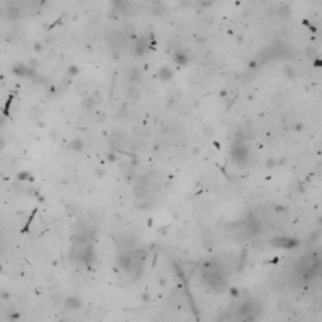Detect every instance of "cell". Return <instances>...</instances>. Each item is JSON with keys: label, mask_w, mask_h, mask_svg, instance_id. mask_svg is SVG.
<instances>
[{"label": "cell", "mask_w": 322, "mask_h": 322, "mask_svg": "<svg viewBox=\"0 0 322 322\" xmlns=\"http://www.w3.org/2000/svg\"><path fill=\"white\" fill-rule=\"evenodd\" d=\"M28 178H30L29 172H21V174H19V175H18V179H19L20 181H24V180H25V179H28Z\"/></svg>", "instance_id": "obj_5"}, {"label": "cell", "mask_w": 322, "mask_h": 322, "mask_svg": "<svg viewBox=\"0 0 322 322\" xmlns=\"http://www.w3.org/2000/svg\"><path fill=\"white\" fill-rule=\"evenodd\" d=\"M69 147H71V150L74 151V152H79V151L83 149V141H82L81 139H74V140L71 141Z\"/></svg>", "instance_id": "obj_2"}, {"label": "cell", "mask_w": 322, "mask_h": 322, "mask_svg": "<svg viewBox=\"0 0 322 322\" xmlns=\"http://www.w3.org/2000/svg\"><path fill=\"white\" fill-rule=\"evenodd\" d=\"M93 105H95V102L92 101L91 98H87V99H84V101L82 102V108L83 110H91L92 107H93Z\"/></svg>", "instance_id": "obj_3"}, {"label": "cell", "mask_w": 322, "mask_h": 322, "mask_svg": "<svg viewBox=\"0 0 322 322\" xmlns=\"http://www.w3.org/2000/svg\"><path fill=\"white\" fill-rule=\"evenodd\" d=\"M5 147V141L2 139V137H0V150H3Z\"/></svg>", "instance_id": "obj_6"}, {"label": "cell", "mask_w": 322, "mask_h": 322, "mask_svg": "<svg viewBox=\"0 0 322 322\" xmlns=\"http://www.w3.org/2000/svg\"><path fill=\"white\" fill-rule=\"evenodd\" d=\"M67 210H68V214H69V215H74V214L78 211L77 209H76V205H73V204L72 205H68L67 206Z\"/></svg>", "instance_id": "obj_4"}, {"label": "cell", "mask_w": 322, "mask_h": 322, "mask_svg": "<svg viewBox=\"0 0 322 322\" xmlns=\"http://www.w3.org/2000/svg\"><path fill=\"white\" fill-rule=\"evenodd\" d=\"M3 124H5V120L2 117V118H0V125H3Z\"/></svg>", "instance_id": "obj_7"}, {"label": "cell", "mask_w": 322, "mask_h": 322, "mask_svg": "<svg viewBox=\"0 0 322 322\" xmlns=\"http://www.w3.org/2000/svg\"><path fill=\"white\" fill-rule=\"evenodd\" d=\"M64 304L67 308H71V310H77L82 306V301L79 300L78 297L76 296H72V297H67L64 300Z\"/></svg>", "instance_id": "obj_1"}, {"label": "cell", "mask_w": 322, "mask_h": 322, "mask_svg": "<svg viewBox=\"0 0 322 322\" xmlns=\"http://www.w3.org/2000/svg\"><path fill=\"white\" fill-rule=\"evenodd\" d=\"M0 235H2V233H0Z\"/></svg>", "instance_id": "obj_8"}]
</instances>
